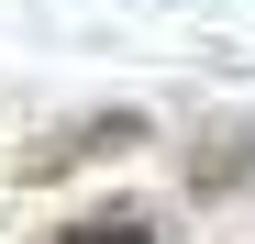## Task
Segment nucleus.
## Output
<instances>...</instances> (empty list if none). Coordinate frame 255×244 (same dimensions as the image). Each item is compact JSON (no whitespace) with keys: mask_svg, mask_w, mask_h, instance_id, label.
I'll return each mask as SVG.
<instances>
[{"mask_svg":"<svg viewBox=\"0 0 255 244\" xmlns=\"http://www.w3.org/2000/svg\"><path fill=\"white\" fill-rule=\"evenodd\" d=\"M122 144H144V122L133 111H89V122H67V133H45V144H22L11 155V178H67V167H89V155H122Z\"/></svg>","mask_w":255,"mask_h":244,"instance_id":"nucleus-1","label":"nucleus"},{"mask_svg":"<svg viewBox=\"0 0 255 244\" xmlns=\"http://www.w3.org/2000/svg\"><path fill=\"white\" fill-rule=\"evenodd\" d=\"M233 189H255V133H244V122L189 144V200H233Z\"/></svg>","mask_w":255,"mask_h":244,"instance_id":"nucleus-2","label":"nucleus"},{"mask_svg":"<svg viewBox=\"0 0 255 244\" xmlns=\"http://www.w3.org/2000/svg\"><path fill=\"white\" fill-rule=\"evenodd\" d=\"M45 244H166V222L144 211V200H111V211H78V222L45 233Z\"/></svg>","mask_w":255,"mask_h":244,"instance_id":"nucleus-3","label":"nucleus"}]
</instances>
